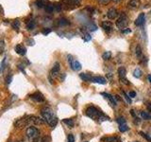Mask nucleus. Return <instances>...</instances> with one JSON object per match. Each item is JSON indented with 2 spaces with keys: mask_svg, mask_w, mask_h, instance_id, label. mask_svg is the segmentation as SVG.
<instances>
[{
  "mask_svg": "<svg viewBox=\"0 0 151 142\" xmlns=\"http://www.w3.org/2000/svg\"><path fill=\"white\" fill-rule=\"evenodd\" d=\"M41 115L42 117V120L51 127H55L58 123V118L55 116L54 111L49 107L42 108L41 110Z\"/></svg>",
  "mask_w": 151,
  "mask_h": 142,
  "instance_id": "obj_1",
  "label": "nucleus"
},
{
  "mask_svg": "<svg viewBox=\"0 0 151 142\" xmlns=\"http://www.w3.org/2000/svg\"><path fill=\"white\" fill-rule=\"evenodd\" d=\"M86 116L89 117L90 118H92V120H109L110 118L109 117L105 116L102 112H100L96 109V107L93 106H90L86 109Z\"/></svg>",
  "mask_w": 151,
  "mask_h": 142,
  "instance_id": "obj_2",
  "label": "nucleus"
},
{
  "mask_svg": "<svg viewBox=\"0 0 151 142\" xmlns=\"http://www.w3.org/2000/svg\"><path fill=\"white\" fill-rule=\"evenodd\" d=\"M40 132L36 127H28L26 131V138L27 142H35L39 138Z\"/></svg>",
  "mask_w": 151,
  "mask_h": 142,
  "instance_id": "obj_3",
  "label": "nucleus"
},
{
  "mask_svg": "<svg viewBox=\"0 0 151 142\" xmlns=\"http://www.w3.org/2000/svg\"><path fill=\"white\" fill-rule=\"evenodd\" d=\"M127 25H129V18H127V14H125L124 12H123L120 17L117 19L116 21V27L119 28V30H125V28L127 27Z\"/></svg>",
  "mask_w": 151,
  "mask_h": 142,
  "instance_id": "obj_4",
  "label": "nucleus"
},
{
  "mask_svg": "<svg viewBox=\"0 0 151 142\" xmlns=\"http://www.w3.org/2000/svg\"><path fill=\"white\" fill-rule=\"evenodd\" d=\"M118 77H119V80L122 83L129 85V80L127 79V70L125 67H119V69H118Z\"/></svg>",
  "mask_w": 151,
  "mask_h": 142,
  "instance_id": "obj_5",
  "label": "nucleus"
},
{
  "mask_svg": "<svg viewBox=\"0 0 151 142\" xmlns=\"http://www.w3.org/2000/svg\"><path fill=\"white\" fill-rule=\"evenodd\" d=\"M68 61H69V63H70L71 68H72L73 70L79 71L80 69H81V64H80V63L78 60L73 59L72 56H68Z\"/></svg>",
  "mask_w": 151,
  "mask_h": 142,
  "instance_id": "obj_6",
  "label": "nucleus"
},
{
  "mask_svg": "<svg viewBox=\"0 0 151 142\" xmlns=\"http://www.w3.org/2000/svg\"><path fill=\"white\" fill-rule=\"evenodd\" d=\"M60 64L59 63H56L53 66V68H52L51 72H50V75H49V80H50V83H53V80H52V77L53 78H56L57 76H58L59 72H60Z\"/></svg>",
  "mask_w": 151,
  "mask_h": 142,
  "instance_id": "obj_7",
  "label": "nucleus"
},
{
  "mask_svg": "<svg viewBox=\"0 0 151 142\" xmlns=\"http://www.w3.org/2000/svg\"><path fill=\"white\" fill-rule=\"evenodd\" d=\"M30 98L35 101L37 102H44L45 101V97L42 96V94H41L40 92H35L30 95Z\"/></svg>",
  "mask_w": 151,
  "mask_h": 142,
  "instance_id": "obj_8",
  "label": "nucleus"
},
{
  "mask_svg": "<svg viewBox=\"0 0 151 142\" xmlns=\"http://www.w3.org/2000/svg\"><path fill=\"white\" fill-rule=\"evenodd\" d=\"M118 15H119L118 11H117L116 9H114V8H111L108 11V12H107V17L109 19H115Z\"/></svg>",
  "mask_w": 151,
  "mask_h": 142,
  "instance_id": "obj_9",
  "label": "nucleus"
},
{
  "mask_svg": "<svg viewBox=\"0 0 151 142\" xmlns=\"http://www.w3.org/2000/svg\"><path fill=\"white\" fill-rule=\"evenodd\" d=\"M64 6H72V7H77L79 6L81 3V0H63Z\"/></svg>",
  "mask_w": 151,
  "mask_h": 142,
  "instance_id": "obj_10",
  "label": "nucleus"
},
{
  "mask_svg": "<svg viewBox=\"0 0 151 142\" xmlns=\"http://www.w3.org/2000/svg\"><path fill=\"white\" fill-rule=\"evenodd\" d=\"M145 21V13H140L138 15V17H137L136 20H135V25L138 26V27H142V26H144Z\"/></svg>",
  "mask_w": 151,
  "mask_h": 142,
  "instance_id": "obj_11",
  "label": "nucleus"
},
{
  "mask_svg": "<svg viewBox=\"0 0 151 142\" xmlns=\"http://www.w3.org/2000/svg\"><path fill=\"white\" fill-rule=\"evenodd\" d=\"M140 6H141L140 0H130V1L129 2V4H127L129 9H138Z\"/></svg>",
  "mask_w": 151,
  "mask_h": 142,
  "instance_id": "obj_12",
  "label": "nucleus"
},
{
  "mask_svg": "<svg viewBox=\"0 0 151 142\" xmlns=\"http://www.w3.org/2000/svg\"><path fill=\"white\" fill-rule=\"evenodd\" d=\"M15 51H16V53L19 54V55H21V56H24V55H26V52H27V49H26V47L24 46L23 45H17L15 46Z\"/></svg>",
  "mask_w": 151,
  "mask_h": 142,
  "instance_id": "obj_13",
  "label": "nucleus"
},
{
  "mask_svg": "<svg viewBox=\"0 0 151 142\" xmlns=\"http://www.w3.org/2000/svg\"><path fill=\"white\" fill-rule=\"evenodd\" d=\"M102 28L106 32H111L112 30V24L110 21H105L102 23Z\"/></svg>",
  "mask_w": 151,
  "mask_h": 142,
  "instance_id": "obj_14",
  "label": "nucleus"
},
{
  "mask_svg": "<svg viewBox=\"0 0 151 142\" xmlns=\"http://www.w3.org/2000/svg\"><path fill=\"white\" fill-rule=\"evenodd\" d=\"M101 95H102V96L105 97L107 99H109V101H110V102L111 103V105H113V106H115V105H116L115 98H113V97L111 96V95H110V94H107V93H102Z\"/></svg>",
  "mask_w": 151,
  "mask_h": 142,
  "instance_id": "obj_15",
  "label": "nucleus"
},
{
  "mask_svg": "<svg viewBox=\"0 0 151 142\" xmlns=\"http://www.w3.org/2000/svg\"><path fill=\"white\" fill-rule=\"evenodd\" d=\"M92 82L96 83H100V84H105L106 83V80L103 77H100V76H96V77H93Z\"/></svg>",
  "mask_w": 151,
  "mask_h": 142,
  "instance_id": "obj_16",
  "label": "nucleus"
},
{
  "mask_svg": "<svg viewBox=\"0 0 151 142\" xmlns=\"http://www.w3.org/2000/svg\"><path fill=\"white\" fill-rule=\"evenodd\" d=\"M102 141L105 142H121V140L118 138V137L115 136H109V137H103L101 139Z\"/></svg>",
  "mask_w": 151,
  "mask_h": 142,
  "instance_id": "obj_17",
  "label": "nucleus"
},
{
  "mask_svg": "<svg viewBox=\"0 0 151 142\" xmlns=\"http://www.w3.org/2000/svg\"><path fill=\"white\" fill-rule=\"evenodd\" d=\"M80 78H81L83 80H85V82H91V80H93L92 76L89 75V74H86V73H81V74H80Z\"/></svg>",
  "mask_w": 151,
  "mask_h": 142,
  "instance_id": "obj_18",
  "label": "nucleus"
},
{
  "mask_svg": "<svg viewBox=\"0 0 151 142\" xmlns=\"http://www.w3.org/2000/svg\"><path fill=\"white\" fill-rule=\"evenodd\" d=\"M35 26H36V24H35V21L34 20H28L27 22V28L28 30H33V28H35Z\"/></svg>",
  "mask_w": 151,
  "mask_h": 142,
  "instance_id": "obj_19",
  "label": "nucleus"
},
{
  "mask_svg": "<svg viewBox=\"0 0 151 142\" xmlns=\"http://www.w3.org/2000/svg\"><path fill=\"white\" fill-rule=\"evenodd\" d=\"M136 56H137V58L140 60L143 59V51H142V49L140 46H136Z\"/></svg>",
  "mask_w": 151,
  "mask_h": 142,
  "instance_id": "obj_20",
  "label": "nucleus"
},
{
  "mask_svg": "<svg viewBox=\"0 0 151 142\" xmlns=\"http://www.w3.org/2000/svg\"><path fill=\"white\" fill-rule=\"evenodd\" d=\"M142 75H143V72H142V70L139 67H137V68L134 69V71H133V76H134L135 78H141Z\"/></svg>",
  "mask_w": 151,
  "mask_h": 142,
  "instance_id": "obj_21",
  "label": "nucleus"
},
{
  "mask_svg": "<svg viewBox=\"0 0 151 142\" xmlns=\"http://www.w3.org/2000/svg\"><path fill=\"white\" fill-rule=\"evenodd\" d=\"M69 24H70V22L67 20V19H65V18H60V20H59V26H60V27L68 26Z\"/></svg>",
  "mask_w": 151,
  "mask_h": 142,
  "instance_id": "obj_22",
  "label": "nucleus"
},
{
  "mask_svg": "<svg viewBox=\"0 0 151 142\" xmlns=\"http://www.w3.org/2000/svg\"><path fill=\"white\" fill-rule=\"evenodd\" d=\"M63 123H65L66 125H68L70 128L74 127L75 125V122L73 120H71V118H65V120H63Z\"/></svg>",
  "mask_w": 151,
  "mask_h": 142,
  "instance_id": "obj_23",
  "label": "nucleus"
},
{
  "mask_svg": "<svg viewBox=\"0 0 151 142\" xmlns=\"http://www.w3.org/2000/svg\"><path fill=\"white\" fill-rule=\"evenodd\" d=\"M141 117H143L144 120H151V115H150V114H148L147 112L142 111L141 112Z\"/></svg>",
  "mask_w": 151,
  "mask_h": 142,
  "instance_id": "obj_24",
  "label": "nucleus"
},
{
  "mask_svg": "<svg viewBox=\"0 0 151 142\" xmlns=\"http://www.w3.org/2000/svg\"><path fill=\"white\" fill-rule=\"evenodd\" d=\"M12 28H14L16 31H18L19 30V28H20V21L18 20V19H15V20L13 21V23H12Z\"/></svg>",
  "mask_w": 151,
  "mask_h": 142,
  "instance_id": "obj_25",
  "label": "nucleus"
},
{
  "mask_svg": "<svg viewBox=\"0 0 151 142\" xmlns=\"http://www.w3.org/2000/svg\"><path fill=\"white\" fill-rule=\"evenodd\" d=\"M45 11L47 12H53L55 11V6L54 5H51V4H48V5H46V7H45Z\"/></svg>",
  "mask_w": 151,
  "mask_h": 142,
  "instance_id": "obj_26",
  "label": "nucleus"
},
{
  "mask_svg": "<svg viewBox=\"0 0 151 142\" xmlns=\"http://www.w3.org/2000/svg\"><path fill=\"white\" fill-rule=\"evenodd\" d=\"M111 53L110 51H106V52H104L103 55H102V58L104 60H110L111 59Z\"/></svg>",
  "mask_w": 151,
  "mask_h": 142,
  "instance_id": "obj_27",
  "label": "nucleus"
},
{
  "mask_svg": "<svg viewBox=\"0 0 151 142\" xmlns=\"http://www.w3.org/2000/svg\"><path fill=\"white\" fill-rule=\"evenodd\" d=\"M35 4H36V6L38 7V8H44V6H45V2H44V0H37V1L35 2Z\"/></svg>",
  "mask_w": 151,
  "mask_h": 142,
  "instance_id": "obj_28",
  "label": "nucleus"
},
{
  "mask_svg": "<svg viewBox=\"0 0 151 142\" xmlns=\"http://www.w3.org/2000/svg\"><path fill=\"white\" fill-rule=\"evenodd\" d=\"M119 130L120 132L124 133V132H127L129 130V127L127 126V124H123V125H119Z\"/></svg>",
  "mask_w": 151,
  "mask_h": 142,
  "instance_id": "obj_29",
  "label": "nucleus"
},
{
  "mask_svg": "<svg viewBox=\"0 0 151 142\" xmlns=\"http://www.w3.org/2000/svg\"><path fill=\"white\" fill-rule=\"evenodd\" d=\"M117 122L119 123V125L126 124V120L123 117H119L117 118Z\"/></svg>",
  "mask_w": 151,
  "mask_h": 142,
  "instance_id": "obj_30",
  "label": "nucleus"
},
{
  "mask_svg": "<svg viewBox=\"0 0 151 142\" xmlns=\"http://www.w3.org/2000/svg\"><path fill=\"white\" fill-rule=\"evenodd\" d=\"M123 98H124L126 99V101L127 103H130L131 102V99H130V97L127 96V95L126 94V92H123Z\"/></svg>",
  "mask_w": 151,
  "mask_h": 142,
  "instance_id": "obj_31",
  "label": "nucleus"
},
{
  "mask_svg": "<svg viewBox=\"0 0 151 142\" xmlns=\"http://www.w3.org/2000/svg\"><path fill=\"white\" fill-rule=\"evenodd\" d=\"M140 134L142 135V136L144 137V138H145L146 140H147L148 142H151V137L148 135H146V134H145V133H143V132H140Z\"/></svg>",
  "mask_w": 151,
  "mask_h": 142,
  "instance_id": "obj_32",
  "label": "nucleus"
},
{
  "mask_svg": "<svg viewBox=\"0 0 151 142\" xmlns=\"http://www.w3.org/2000/svg\"><path fill=\"white\" fill-rule=\"evenodd\" d=\"M6 61H7V58H4L2 64H1V67H0V72H3L4 68L6 67V66H5V65H6Z\"/></svg>",
  "mask_w": 151,
  "mask_h": 142,
  "instance_id": "obj_33",
  "label": "nucleus"
},
{
  "mask_svg": "<svg viewBox=\"0 0 151 142\" xmlns=\"http://www.w3.org/2000/svg\"><path fill=\"white\" fill-rule=\"evenodd\" d=\"M111 0H98V3L101 5H108Z\"/></svg>",
  "mask_w": 151,
  "mask_h": 142,
  "instance_id": "obj_34",
  "label": "nucleus"
},
{
  "mask_svg": "<svg viewBox=\"0 0 151 142\" xmlns=\"http://www.w3.org/2000/svg\"><path fill=\"white\" fill-rule=\"evenodd\" d=\"M67 141H68V142H75V136H74L72 134L68 135V137H67Z\"/></svg>",
  "mask_w": 151,
  "mask_h": 142,
  "instance_id": "obj_35",
  "label": "nucleus"
},
{
  "mask_svg": "<svg viewBox=\"0 0 151 142\" xmlns=\"http://www.w3.org/2000/svg\"><path fill=\"white\" fill-rule=\"evenodd\" d=\"M50 32H51V30H50V28H44V30H42V34H45V35L48 34V33H50Z\"/></svg>",
  "mask_w": 151,
  "mask_h": 142,
  "instance_id": "obj_36",
  "label": "nucleus"
},
{
  "mask_svg": "<svg viewBox=\"0 0 151 142\" xmlns=\"http://www.w3.org/2000/svg\"><path fill=\"white\" fill-rule=\"evenodd\" d=\"M4 49H5V44H4V42L0 40V53H1V52L4 50Z\"/></svg>",
  "mask_w": 151,
  "mask_h": 142,
  "instance_id": "obj_37",
  "label": "nucleus"
},
{
  "mask_svg": "<svg viewBox=\"0 0 151 142\" xmlns=\"http://www.w3.org/2000/svg\"><path fill=\"white\" fill-rule=\"evenodd\" d=\"M54 6H55V11L56 12H60V9H61V6H60V5H59V4L54 5Z\"/></svg>",
  "mask_w": 151,
  "mask_h": 142,
  "instance_id": "obj_38",
  "label": "nucleus"
},
{
  "mask_svg": "<svg viewBox=\"0 0 151 142\" xmlns=\"http://www.w3.org/2000/svg\"><path fill=\"white\" fill-rule=\"evenodd\" d=\"M122 32L124 33V34H126V33H129V32H131V30H130V28H127V30L125 28V30H122Z\"/></svg>",
  "mask_w": 151,
  "mask_h": 142,
  "instance_id": "obj_39",
  "label": "nucleus"
},
{
  "mask_svg": "<svg viewBox=\"0 0 151 142\" xmlns=\"http://www.w3.org/2000/svg\"><path fill=\"white\" fill-rule=\"evenodd\" d=\"M129 96L130 98H135V97H136V93H135L134 91H131V92L129 93Z\"/></svg>",
  "mask_w": 151,
  "mask_h": 142,
  "instance_id": "obj_40",
  "label": "nucleus"
},
{
  "mask_svg": "<svg viewBox=\"0 0 151 142\" xmlns=\"http://www.w3.org/2000/svg\"><path fill=\"white\" fill-rule=\"evenodd\" d=\"M84 40L85 41H90V40H91V36H90L89 34H86V36L84 37Z\"/></svg>",
  "mask_w": 151,
  "mask_h": 142,
  "instance_id": "obj_41",
  "label": "nucleus"
},
{
  "mask_svg": "<svg viewBox=\"0 0 151 142\" xmlns=\"http://www.w3.org/2000/svg\"><path fill=\"white\" fill-rule=\"evenodd\" d=\"M130 113H131V115L133 116L134 117H136V115H135V113H134V111H133V110H131V111H130Z\"/></svg>",
  "mask_w": 151,
  "mask_h": 142,
  "instance_id": "obj_42",
  "label": "nucleus"
},
{
  "mask_svg": "<svg viewBox=\"0 0 151 142\" xmlns=\"http://www.w3.org/2000/svg\"><path fill=\"white\" fill-rule=\"evenodd\" d=\"M147 109H148V111H151V103H149L147 105Z\"/></svg>",
  "mask_w": 151,
  "mask_h": 142,
  "instance_id": "obj_43",
  "label": "nucleus"
},
{
  "mask_svg": "<svg viewBox=\"0 0 151 142\" xmlns=\"http://www.w3.org/2000/svg\"><path fill=\"white\" fill-rule=\"evenodd\" d=\"M0 14H3V9H2L1 6H0Z\"/></svg>",
  "mask_w": 151,
  "mask_h": 142,
  "instance_id": "obj_44",
  "label": "nucleus"
},
{
  "mask_svg": "<svg viewBox=\"0 0 151 142\" xmlns=\"http://www.w3.org/2000/svg\"><path fill=\"white\" fill-rule=\"evenodd\" d=\"M148 80H149L150 83H151V75H149V76H148Z\"/></svg>",
  "mask_w": 151,
  "mask_h": 142,
  "instance_id": "obj_45",
  "label": "nucleus"
},
{
  "mask_svg": "<svg viewBox=\"0 0 151 142\" xmlns=\"http://www.w3.org/2000/svg\"><path fill=\"white\" fill-rule=\"evenodd\" d=\"M112 1H114V2H120L121 0H112Z\"/></svg>",
  "mask_w": 151,
  "mask_h": 142,
  "instance_id": "obj_46",
  "label": "nucleus"
},
{
  "mask_svg": "<svg viewBox=\"0 0 151 142\" xmlns=\"http://www.w3.org/2000/svg\"><path fill=\"white\" fill-rule=\"evenodd\" d=\"M85 142H88V141H85Z\"/></svg>",
  "mask_w": 151,
  "mask_h": 142,
  "instance_id": "obj_47",
  "label": "nucleus"
}]
</instances>
